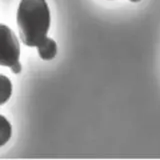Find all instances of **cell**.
I'll return each mask as SVG.
<instances>
[{
	"instance_id": "6da1fadb",
	"label": "cell",
	"mask_w": 160,
	"mask_h": 160,
	"mask_svg": "<svg viewBox=\"0 0 160 160\" xmlns=\"http://www.w3.org/2000/svg\"><path fill=\"white\" fill-rule=\"evenodd\" d=\"M16 21L22 42L29 47H37L47 38L51 23L48 4L45 0H21Z\"/></svg>"
},
{
	"instance_id": "7a4b0ae2",
	"label": "cell",
	"mask_w": 160,
	"mask_h": 160,
	"mask_svg": "<svg viewBox=\"0 0 160 160\" xmlns=\"http://www.w3.org/2000/svg\"><path fill=\"white\" fill-rule=\"evenodd\" d=\"M20 45L15 33L7 25L0 24V66L11 68L19 62Z\"/></svg>"
},
{
	"instance_id": "3957f363",
	"label": "cell",
	"mask_w": 160,
	"mask_h": 160,
	"mask_svg": "<svg viewBox=\"0 0 160 160\" xmlns=\"http://www.w3.org/2000/svg\"><path fill=\"white\" fill-rule=\"evenodd\" d=\"M39 56L43 60H52L57 53V44L52 38H46L37 46Z\"/></svg>"
},
{
	"instance_id": "277c9868",
	"label": "cell",
	"mask_w": 160,
	"mask_h": 160,
	"mask_svg": "<svg viewBox=\"0 0 160 160\" xmlns=\"http://www.w3.org/2000/svg\"><path fill=\"white\" fill-rule=\"evenodd\" d=\"M12 94V83L5 75L0 74V105L6 103Z\"/></svg>"
},
{
	"instance_id": "5b68a950",
	"label": "cell",
	"mask_w": 160,
	"mask_h": 160,
	"mask_svg": "<svg viewBox=\"0 0 160 160\" xmlns=\"http://www.w3.org/2000/svg\"><path fill=\"white\" fill-rule=\"evenodd\" d=\"M12 134V127L8 120L0 115V147L6 144Z\"/></svg>"
},
{
	"instance_id": "8992f818",
	"label": "cell",
	"mask_w": 160,
	"mask_h": 160,
	"mask_svg": "<svg viewBox=\"0 0 160 160\" xmlns=\"http://www.w3.org/2000/svg\"><path fill=\"white\" fill-rule=\"evenodd\" d=\"M21 69H22V67H21V64H20V62L16 63V64L13 65V66L11 67L12 72L15 73V74H18V73L21 72Z\"/></svg>"
},
{
	"instance_id": "52a82bcc",
	"label": "cell",
	"mask_w": 160,
	"mask_h": 160,
	"mask_svg": "<svg viewBox=\"0 0 160 160\" xmlns=\"http://www.w3.org/2000/svg\"><path fill=\"white\" fill-rule=\"evenodd\" d=\"M131 2H139V1H141V0H130Z\"/></svg>"
}]
</instances>
